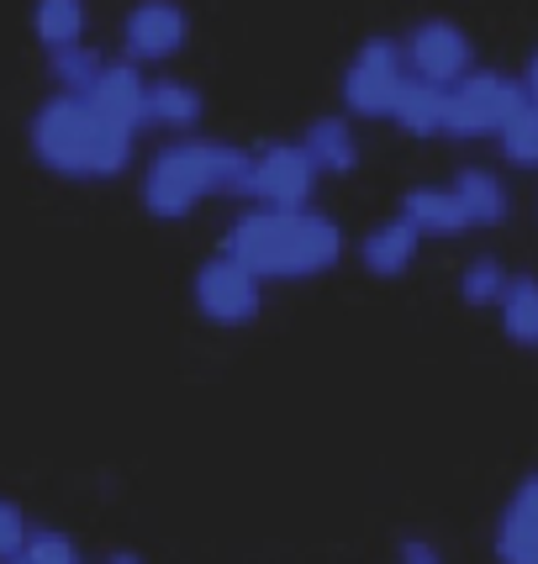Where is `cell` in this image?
Returning a JSON list of instances; mask_svg holds the SVG:
<instances>
[{"instance_id":"cell-9","label":"cell","mask_w":538,"mask_h":564,"mask_svg":"<svg viewBox=\"0 0 538 564\" xmlns=\"http://www.w3.org/2000/svg\"><path fill=\"white\" fill-rule=\"evenodd\" d=\"M191 295H196V312L212 322V327H248V322L265 312V285H259L244 264H233L227 253L201 264Z\"/></svg>"},{"instance_id":"cell-20","label":"cell","mask_w":538,"mask_h":564,"mask_svg":"<svg viewBox=\"0 0 538 564\" xmlns=\"http://www.w3.org/2000/svg\"><path fill=\"white\" fill-rule=\"evenodd\" d=\"M491 143H496V153H502V164H507V170L538 174V111L523 100V106H517V117L502 127Z\"/></svg>"},{"instance_id":"cell-14","label":"cell","mask_w":538,"mask_h":564,"mask_svg":"<svg viewBox=\"0 0 538 564\" xmlns=\"http://www.w3.org/2000/svg\"><path fill=\"white\" fill-rule=\"evenodd\" d=\"M206 122V96L180 74H159L148 79V127L170 132V138H196V127Z\"/></svg>"},{"instance_id":"cell-8","label":"cell","mask_w":538,"mask_h":564,"mask_svg":"<svg viewBox=\"0 0 538 564\" xmlns=\"http://www.w3.org/2000/svg\"><path fill=\"white\" fill-rule=\"evenodd\" d=\"M191 43V17L180 0H138L122 17V58L138 69H164Z\"/></svg>"},{"instance_id":"cell-18","label":"cell","mask_w":538,"mask_h":564,"mask_svg":"<svg viewBox=\"0 0 538 564\" xmlns=\"http://www.w3.org/2000/svg\"><path fill=\"white\" fill-rule=\"evenodd\" d=\"M443 100H449V90L422 85V79H407L386 122H396L407 138H443Z\"/></svg>"},{"instance_id":"cell-24","label":"cell","mask_w":538,"mask_h":564,"mask_svg":"<svg viewBox=\"0 0 538 564\" xmlns=\"http://www.w3.org/2000/svg\"><path fill=\"white\" fill-rule=\"evenodd\" d=\"M26 533H32V522H26V512L17 507V501H6V496H0V564H11L17 554H22Z\"/></svg>"},{"instance_id":"cell-12","label":"cell","mask_w":538,"mask_h":564,"mask_svg":"<svg viewBox=\"0 0 538 564\" xmlns=\"http://www.w3.org/2000/svg\"><path fill=\"white\" fill-rule=\"evenodd\" d=\"M449 191H454L460 206H465L470 232L507 227V217H513V191H507L502 170H491V164H460L454 180H449Z\"/></svg>"},{"instance_id":"cell-15","label":"cell","mask_w":538,"mask_h":564,"mask_svg":"<svg viewBox=\"0 0 538 564\" xmlns=\"http://www.w3.org/2000/svg\"><path fill=\"white\" fill-rule=\"evenodd\" d=\"M396 217L412 227L417 238H465L470 232V217L460 196L449 191V185H412L401 206H396Z\"/></svg>"},{"instance_id":"cell-26","label":"cell","mask_w":538,"mask_h":564,"mask_svg":"<svg viewBox=\"0 0 538 564\" xmlns=\"http://www.w3.org/2000/svg\"><path fill=\"white\" fill-rule=\"evenodd\" d=\"M517 85H523V100L538 111V48L528 53V64H523V74H517Z\"/></svg>"},{"instance_id":"cell-23","label":"cell","mask_w":538,"mask_h":564,"mask_svg":"<svg viewBox=\"0 0 538 564\" xmlns=\"http://www.w3.org/2000/svg\"><path fill=\"white\" fill-rule=\"evenodd\" d=\"M11 564H85V554H79V543H74L69 533H58V528H32L22 543V554Z\"/></svg>"},{"instance_id":"cell-3","label":"cell","mask_w":538,"mask_h":564,"mask_svg":"<svg viewBox=\"0 0 538 564\" xmlns=\"http://www.w3.org/2000/svg\"><path fill=\"white\" fill-rule=\"evenodd\" d=\"M26 148L49 174L79 180V185L122 180L132 170V159H138V138L117 132L111 122H100L79 96H58V90L32 111Z\"/></svg>"},{"instance_id":"cell-22","label":"cell","mask_w":538,"mask_h":564,"mask_svg":"<svg viewBox=\"0 0 538 564\" xmlns=\"http://www.w3.org/2000/svg\"><path fill=\"white\" fill-rule=\"evenodd\" d=\"M507 280H513V270H507L496 253H475L465 270H460V301L486 312V306H496V301H502Z\"/></svg>"},{"instance_id":"cell-10","label":"cell","mask_w":538,"mask_h":564,"mask_svg":"<svg viewBox=\"0 0 538 564\" xmlns=\"http://www.w3.org/2000/svg\"><path fill=\"white\" fill-rule=\"evenodd\" d=\"M79 100L127 138H138L148 127V74L138 64H127V58H106V69L96 74V85Z\"/></svg>"},{"instance_id":"cell-17","label":"cell","mask_w":538,"mask_h":564,"mask_svg":"<svg viewBox=\"0 0 538 564\" xmlns=\"http://www.w3.org/2000/svg\"><path fill=\"white\" fill-rule=\"evenodd\" d=\"M90 32V6L85 0H32V37L49 53L85 43Z\"/></svg>"},{"instance_id":"cell-2","label":"cell","mask_w":538,"mask_h":564,"mask_svg":"<svg viewBox=\"0 0 538 564\" xmlns=\"http://www.w3.org/2000/svg\"><path fill=\"white\" fill-rule=\"evenodd\" d=\"M244 174H248V148L222 143V138H170L148 153L143 174H138V196L143 212L159 221H185L196 217L206 200L238 196L244 200Z\"/></svg>"},{"instance_id":"cell-5","label":"cell","mask_w":538,"mask_h":564,"mask_svg":"<svg viewBox=\"0 0 538 564\" xmlns=\"http://www.w3.org/2000/svg\"><path fill=\"white\" fill-rule=\"evenodd\" d=\"M407 85V64H401V43L396 37H365L354 58L343 64L338 100L348 122H386L396 96Z\"/></svg>"},{"instance_id":"cell-27","label":"cell","mask_w":538,"mask_h":564,"mask_svg":"<svg viewBox=\"0 0 538 564\" xmlns=\"http://www.w3.org/2000/svg\"><path fill=\"white\" fill-rule=\"evenodd\" d=\"M100 564H148V560H143V554H132V549H111Z\"/></svg>"},{"instance_id":"cell-1","label":"cell","mask_w":538,"mask_h":564,"mask_svg":"<svg viewBox=\"0 0 538 564\" xmlns=\"http://www.w3.org/2000/svg\"><path fill=\"white\" fill-rule=\"evenodd\" d=\"M222 253L233 264H244L259 285L269 280H318V274L338 270L343 259V227L322 206H295V212H265L248 206L233 217Z\"/></svg>"},{"instance_id":"cell-25","label":"cell","mask_w":538,"mask_h":564,"mask_svg":"<svg viewBox=\"0 0 538 564\" xmlns=\"http://www.w3.org/2000/svg\"><path fill=\"white\" fill-rule=\"evenodd\" d=\"M396 564H443V554H439V543L407 539L401 549H396Z\"/></svg>"},{"instance_id":"cell-13","label":"cell","mask_w":538,"mask_h":564,"mask_svg":"<svg viewBox=\"0 0 538 564\" xmlns=\"http://www.w3.org/2000/svg\"><path fill=\"white\" fill-rule=\"evenodd\" d=\"M295 143L306 153V164L318 170V180H343V174L359 170V132L343 111L338 117H312Z\"/></svg>"},{"instance_id":"cell-11","label":"cell","mask_w":538,"mask_h":564,"mask_svg":"<svg viewBox=\"0 0 538 564\" xmlns=\"http://www.w3.org/2000/svg\"><path fill=\"white\" fill-rule=\"evenodd\" d=\"M496 564H538V469L517 480L507 507L496 517Z\"/></svg>"},{"instance_id":"cell-19","label":"cell","mask_w":538,"mask_h":564,"mask_svg":"<svg viewBox=\"0 0 538 564\" xmlns=\"http://www.w3.org/2000/svg\"><path fill=\"white\" fill-rule=\"evenodd\" d=\"M496 317H502V333L517 348H538V274H513L507 280V291L496 301Z\"/></svg>"},{"instance_id":"cell-4","label":"cell","mask_w":538,"mask_h":564,"mask_svg":"<svg viewBox=\"0 0 538 564\" xmlns=\"http://www.w3.org/2000/svg\"><path fill=\"white\" fill-rule=\"evenodd\" d=\"M517 106H523L517 74L481 69V64H475L460 85H449V100H443V138H460V143L496 138V132L517 117Z\"/></svg>"},{"instance_id":"cell-21","label":"cell","mask_w":538,"mask_h":564,"mask_svg":"<svg viewBox=\"0 0 538 564\" xmlns=\"http://www.w3.org/2000/svg\"><path fill=\"white\" fill-rule=\"evenodd\" d=\"M100 69H106V58H100V48H90V43L49 53V79L58 85V96H85V90L96 85Z\"/></svg>"},{"instance_id":"cell-6","label":"cell","mask_w":538,"mask_h":564,"mask_svg":"<svg viewBox=\"0 0 538 564\" xmlns=\"http://www.w3.org/2000/svg\"><path fill=\"white\" fill-rule=\"evenodd\" d=\"M312 196H318V170L306 164L295 138H275V143L248 148V174H244L248 206L295 212V206H312Z\"/></svg>"},{"instance_id":"cell-7","label":"cell","mask_w":538,"mask_h":564,"mask_svg":"<svg viewBox=\"0 0 538 564\" xmlns=\"http://www.w3.org/2000/svg\"><path fill=\"white\" fill-rule=\"evenodd\" d=\"M396 43H401L407 79H422V85L449 90V85H460L475 69V37L460 22H449V17H422Z\"/></svg>"},{"instance_id":"cell-16","label":"cell","mask_w":538,"mask_h":564,"mask_svg":"<svg viewBox=\"0 0 538 564\" xmlns=\"http://www.w3.org/2000/svg\"><path fill=\"white\" fill-rule=\"evenodd\" d=\"M417 248H422V238H417L401 217H391L359 238V264H365V274H375V280H401V274L417 264Z\"/></svg>"}]
</instances>
